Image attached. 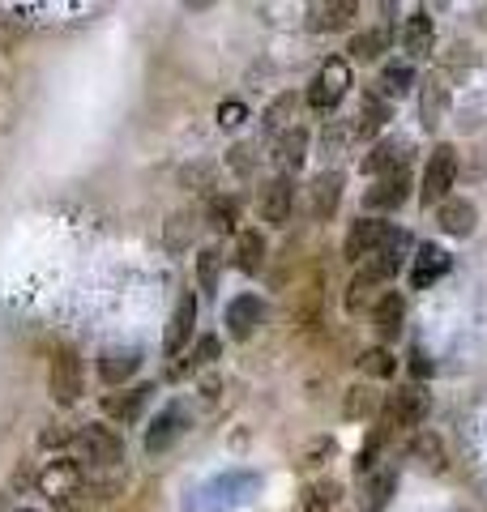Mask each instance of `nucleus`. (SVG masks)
<instances>
[{
  "label": "nucleus",
  "instance_id": "nucleus-1",
  "mask_svg": "<svg viewBox=\"0 0 487 512\" xmlns=\"http://www.w3.org/2000/svg\"><path fill=\"white\" fill-rule=\"evenodd\" d=\"M428 410H432V397L423 393V384H398V393H389L385 414H381V423H376L372 436L385 440L394 427H419V431H423V419H428Z\"/></svg>",
  "mask_w": 487,
  "mask_h": 512
},
{
  "label": "nucleus",
  "instance_id": "nucleus-2",
  "mask_svg": "<svg viewBox=\"0 0 487 512\" xmlns=\"http://www.w3.org/2000/svg\"><path fill=\"white\" fill-rule=\"evenodd\" d=\"M453 184H458V150H453L449 141H441V146L432 150L428 167H423V188H419L423 205H428V210L432 205H445Z\"/></svg>",
  "mask_w": 487,
  "mask_h": 512
},
{
  "label": "nucleus",
  "instance_id": "nucleus-3",
  "mask_svg": "<svg viewBox=\"0 0 487 512\" xmlns=\"http://www.w3.org/2000/svg\"><path fill=\"white\" fill-rule=\"evenodd\" d=\"M188 427H193V406H188L184 397H171V402H167L159 414H154V423L146 427V453H150V457L167 453V448L176 444Z\"/></svg>",
  "mask_w": 487,
  "mask_h": 512
},
{
  "label": "nucleus",
  "instance_id": "nucleus-4",
  "mask_svg": "<svg viewBox=\"0 0 487 512\" xmlns=\"http://www.w3.org/2000/svg\"><path fill=\"white\" fill-rule=\"evenodd\" d=\"M347 90H351V64L342 60V56H334L317 77H312V86H308V107L334 111L342 99H347Z\"/></svg>",
  "mask_w": 487,
  "mask_h": 512
},
{
  "label": "nucleus",
  "instance_id": "nucleus-5",
  "mask_svg": "<svg viewBox=\"0 0 487 512\" xmlns=\"http://www.w3.org/2000/svg\"><path fill=\"white\" fill-rule=\"evenodd\" d=\"M73 444H77V453H82V461H90V466H112V461H120V453H124V440L107 423L77 427Z\"/></svg>",
  "mask_w": 487,
  "mask_h": 512
},
{
  "label": "nucleus",
  "instance_id": "nucleus-6",
  "mask_svg": "<svg viewBox=\"0 0 487 512\" xmlns=\"http://www.w3.org/2000/svg\"><path fill=\"white\" fill-rule=\"evenodd\" d=\"M389 235H394V227H389V222H381V218H359V222H351L347 239H342V256H347L351 265L368 261V256L381 248Z\"/></svg>",
  "mask_w": 487,
  "mask_h": 512
},
{
  "label": "nucleus",
  "instance_id": "nucleus-7",
  "mask_svg": "<svg viewBox=\"0 0 487 512\" xmlns=\"http://www.w3.org/2000/svg\"><path fill=\"white\" fill-rule=\"evenodd\" d=\"M406 248H411V235H406V231H394L381 248L368 256L359 274H364L368 282H389V278H398V269H402V261H406Z\"/></svg>",
  "mask_w": 487,
  "mask_h": 512
},
{
  "label": "nucleus",
  "instance_id": "nucleus-8",
  "mask_svg": "<svg viewBox=\"0 0 487 512\" xmlns=\"http://www.w3.org/2000/svg\"><path fill=\"white\" fill-rule=\"evenodd\" d=\"M257 205H261V218L270 222V227H287L291 210H295V184H291V175H274V180H265Z\"/></svg>",
  "mask_w": 487,
  "mask_h": 512
},
{
  "label": "nucleus",
  "instance_id": "nucleus-9",
  "mask_svg": "<svg viewBox=\"0 0 487 512\" xmlns=\"http://www.w3.org/2000/svg\"><path fill=\"white\" fill-rule=\"evenodd\" d=\"M47 389H52V402L73 406L82 397V363H77L73 350H60L52 359V372H47Z\"/></svg>",
  "mask_w": 487,
  "mask_h": 512
},
{
  "label": "nucleus",
  "instance_id": "nucleus-10",
  "mask_svg": "<svg viewBox=\"0 0 487 512\" xmlns=\"http://www.w3.org/2000/svg\"><path fill=\"white\" fill-rule=\"evenodd\" d=\"M193 325H197V299H193V291H184V295L176 299V308H171V320H167V333H163V355L176 359L180 350H184V342L193 338Z\"/></svg>",
  "mask_w": 487,
  "mask_h": 512
},
{
  "label": "nucleus",
  "instance_id": "nucleus-11",
  "mask_svg": "<svg viewBox=\"0 0 487 512\" xmlns=\"http://www.w3.org/2000/svg\"><path fill=\"white\" fill-rule=\"evenodd\" d=\"M406 192H411V175H406V171L381 175V180H376L364 192V210H372V214H394L398 205L406 201Z\"/></svg>",
  "mask_w": 487,
  "mask_h": 512
},
{
  "label": "nucleus",
  "instance_id": "nucleus-12",
  "mask_svg": "<svg viewBox=\"0 0 487 512\" xmlns=\"http://www.w3.org/2000/svg\"><path fill=\"white\" fill-rule=\"evenodd\" d=\"M449 265H453V256L445 248L419 244L415 256H411V286H415V291H428L432 282H441L449 274Z\"/></svg>",
  "mask_w": 487,
  "mask_h": 512
},
{
  "label": "nucleus",
  "instance_id": "nucleus-13",
  "mask_svg": "<svg viewBox=\"0 0 487 512\" xmlns=\"http://www.w3.org/2000/svg\"><path fill=\"white\" fill-rule=\"evenodd\" d=\"M342 171H321L317 180H312V188H308V214H312V222H329L334 218V210H338V201H342Z\"/></svg>",
  "mask_w": 487,
  "mask_h": 512
},
{
  "label": "nucleus",
  "instance_id": "nucleus-14",
  "mask_svg": "<svg viewBox=\"0 0 487 512\" xmlns=\"http://www.w3.org/2000/svg\"><path fill=\"white\" fill-rule=\"evenodd\" d=\"M261 316H265V308H261L257 295H235V299L227 303V312H223L227 333H231L235 342H248V338H253L257 325H261Z\"/></svg>",
  "mask_w": 487,
  "mask_h": 512
},
{
  "label": "nucleus",
  "instance_id": "nucleus-15",
  "mask_svg": "<svg viewBox=\"0 0 487 512\" xmlns=\"http://www.w3.org/2000/svg\"><path fill=\"white\" fill-rule=\"evenodd\" d=\"M141 367V350L137 346H107L99 355V380L112 384V389H120L124 380H133Z\"/></svg>",
  "mask_w": 487,
  "mask_h": 512
},
{
  "label": "nucleus",
  "instance_id": "nucleus-16",
  "mask_svg": "<svg viewBox=\"0 0 487 512\" xmlns=\"http://www.w3.org/2000/svg\"><path fill=\"white\" fill-rule=\"evenodd\" d=\"M82 466L77 461H52L43 474H39V487L43 495H52L56 504H69V495H77V487H82Z\"/></svg>",
  "mask_w": 487,
  "mask_h": 512
},
{
  "label": "nucleus",
  "instance_id": "nucleus-17",
  "mask_svg": "<svg viewBox=\"0 0 487 512\" xmlns=\"http://www.w3.org/2000/svg\"><path fill=\"white\" fill-rule=\"evenodd\" d=\"M436 222H441L445 235L466 239L479 227V210H475V201H466V197H449L445 205H436Z\"/></svg>",
  "mask_w": 487,
  "mask_h": 512
},
{
  "label": "nucleus",
  "instance_id": "nucleus-18",
  "mask_svg": "<svg viewBox=\"0 0 487 512\" xmlns=\"http://www.w3.org/2000/svg\"><path fill=\"white\" fill-rule=\"evenodd\" d=\"M402 320H406V299L398 291H385L381 299H376V308H372V329H376V338L381 342H394L398 333H402Z\"/></svg>",
  "mask_w": 487,
  "mask_h": 512
},
{
  "label": "nucleus",
  "instance_id": "nucleus-19",
  "mask_svg": "<svg viewBox=\"0 0 487 512\" xmlns=\"http://www.w3.org/2000/svg\"><path fill=\"white\" fill-rule=\"evenodd\" d=\"M402 47L411 52L415 60H428L432 47H436V26H432V13L428 9H415L402 26Z\"/></svg>",
  "mask_w": 487,
  "mask_h": 512
},
{
  "label": "nucleus",
  "instance_id": "nucleus-20",
  "mask_svg": "<svg viewBox=\"0 0 487 512\" xmlns=\"http://www.w3.org/2000/svg\"><path fill=\"white\" fill-rule=\"evenodd\" d=\"M406 154H411V146L398 137H385V141H376V150L364 158V167L368 175H394V171H406Z\"/></svg>",
  "mask_w": 487,
  "mask_h": 512
},
{
  "label": "nucleus",
  "instance_id": "nucleus-21",
  "mask_svg": "<svg viewBox=\"0 0 487 512\" xmlns=\"http://www.w3.org/2000/svg\"><path fill=\"white\" fill-rule=\"evenodd\" d=\"M304 158H308V128L295 124V128H287V133H278V141H274V163L282 167V175L300 171Z\"/></svg>",
  "mask_w": 487,
  "mask_h": 512
},
{
  "label": "nucleus",
  "instance_id": "nucleus-22",
  "mask_svg": "<svg viewBox=\"0 0 487 512\" xmlns=\"http://www.w3.org/2000/svg\"><path fill=\"white\" fill-rule=\"evenodd\" d=\"M419 116H423V128L445 124V116H449V86H445V77H428V82H423Z\"/></svg>",
  "mask_w": 487,
  "mask_h": 512
},
{
  "label": "nucleus",
  "instance_id": "nucleus-23",
  "mask_svg": "<svg viewBox=\"0 0 487 512\" xmlns=\"http://www.w3.org/2000/svg\"><path fill=\"white\" fill-rule=\"evenodd\" d=\"M389 124V103L381 99V94L376 90H368L364 94V103H359V116H355V137H376L381 133V128Z\"/></svg>",
  "mask_w": 487,
  "mask_h": 512
},
{
  "label": "nucleus",
  "instance_id": "nucleus-24",
  "mask_svg": "<svg viewBox=\"0 0 487 512\" xmlns=\"http://www.w3.org/2000/svg\"><path fill=\"white\" fill-rule=\"evenodd\" d=\"M415 86V69L406 60H389L385 69H381V77H376V94L389 103V99H402L406 90Z\"/></svg>",
  "mask_w": 487,
  "mask_h": 512
},
{
  "label": "nucleus",
  "instance_id": "nucleus-25",
  "mask_svg": "<svg viewBox=\"0 0 487 512\" xmlns=\"http://www.w3.org/2000/svg\"><path fill=\"white\" fill-rule=\"evenodd\" d=\"M398 491V470H376L368 483H364V495H359V508L364 512H381L389 504V495Z\"/></svg>",
  "mask_w": 487,
  "mask_h": 512
},
{
  "label": "nucleus",
  "instance_id": "nucleus-26",
  "mask_svg": "<svg viewBox=\"0 0 487 512\" xmlns=\"http://www.w3.org/2000/svg\"><path fill=\"white\" fill-rule=\"evenodd\" d=\"M359 5L355 0H334V5H317L312 9V30H347L355 22Z\"/></svg>",
  "mask_w": 487,
  "mask_h": 512
},
{
  "label": "nucleus",
  "instance_id": "nucleus-27",
  "mask_svg": "<svg viewBox=\"0 0 487 512\" xmlns=\"http://www.w3.org/2000/svg\"><path fill=\"white\" fill-rule=\"evenodd\" d=\"M389 43H394V30H389V26H372V30H364V35L351 39V56L355 60H381L389 52Z\"/></svg>",
  "mask_w": 487,
  "mask_h": 512
},
{
  "label": "nucleus",
  "instance_id": "nucleus-28",
  "mask_svg": "<svg viewBox=\"0 0 487 512\" xmlns=\"http://www.w3.org/2000/svg\"><path fill=\"white\" fill-rule=\"evenodd\" d=\"M235 265H240L244 274H261V265H265L261 231H240V239H235Z\"/></svg>",
  "mask_w": 487,
  "mask_h": 512
},
{
  "label": "nucleus",
  "instance_id": "nucleus-29",
  "mask_svg": "<svg viewBox=\"0 0 487 512\" xmlns=\"http://www.w3.org/2000/svg\"><path fill=\"white\" fill-rule=\"evenodd\" d=\"M150 393H154V384H137V389H129L124 397H107V414L120 423H133L141 414V406L150 402Z\"/></svg>",
  "mask_w": 487,
  "mask_h": 512
},
{
  "label": "nucleus",
  "instance_id": "nucleus-30",
  "mask_svg": "<svg viewBox=\"0 0 487 512\" xmlns=\"http://www.w3.org/2000/svg\"><path fill=\"white\" fill-rule=\"evenodd\" d=\"M411 457L415 461H423L428 470H445V444H441V436L436 431H415V440H411Z\"/></svg>",
  "mask_w": 487,
  "mask_h": 512
},
{
  "label": "nucleus",
  "instance_id": "nucleus-31",
  "mask_svg": "<svg viewBox=\"0 0 487 512\" xmlns=\"http://www.w3.org/2000/svg\"><path fill=\"white\" fill-rule=\"evenodd\" d=\"M295 107H300V99L295 94H278V99L261 111V124L270 128V133H287V128H295Z\"/></svg>",
  "mask_w": 487,
  "mask_h": 512
},
{
  "label": "nucleus",
  "instance_id": "nucleus-32",
  "mask_svg": "<svg viewBox=\"0 0 487 512\" xmlns=\"http://www.w3.org/2000/svg\"><path fill=\"white\" fill-rule=\"evenodd\" d=\"M359 372L372 376V380H389L398 372V359H394V350H385V346H368L364 355H359Z\"/></svg>",
  "mask_w": 487,
  "mask_h": 512
},
{
  "label": "nucleus",
  "instance_id": "nucleus-33",
  "mask_svg": "<svg viewBox=\"0 0 487 512\" xmlns=\"http://www.w3.org/2000/svg\"><path fill=\"white\" fill-rule=\"evenodd\" d=\"M338 495H342V487L334 478H317V483H308V491H304V512H334Z\"/></svg>",
  "mask_w": 487,
  "mask_h": 512
},
{
  "label": "nucleus",
  "instance_id": "nucleus-34",
  "mask_svg": "<svg viewBox=\"0 0 487 512\" xmlns=\"http://www.w3.org/2000/svg\"><path fill=\"white\" fill-rule=\"evenodd\" d=\"M206 218H210V227L214 231H235V222H240V201L235 197H210V210H206Z\"/></svg>",
  "mask_w": 487,
  "mask_h": 512
},
{
  "label": "nucleus",
  "instance_id": "nucleus-35",
  "mask_svg": "<svg viewBox=\"0 0 487 512\" xmlns=\"http://www.w3.org/2000/svg\"><path fill=\"white\" fill-rule=\"evenodd\" d=\"M218 269H223V256H218V248H201L197 252V286L206 295L218 291Z\"/></svg>",
  "mask_w": 487,
  "mask_h": 512
},
{
  "label": "nucleus",
  "instance_id": "nucleus-36",
  "mask_svg": "<svg viewBox=\"0 0 487 512\" xmlns=\"http://www.w3.org/2000/svg\"><path fill=\"white\" fill-rule=\"evenodd\" d=\"M376 410V393L368 389V384H355V389H347V402H342V414L347 419H364V414Z\"/></svg>",
  "mask_w": 487,
  "mask_h": 512
},
{
  "label": "nucleus",
  "instance_id": "nucleus-37",
  "mask_svg": "<svg viewBox=\"0 0 487 512\" xmlns=\"http://www.w3.org/2000/svg\"><path fill=\"white\" fill-rule=\"evenodd\" d=\"M334 440H329V436H321V440H312L308 448H304V453H300V461H295V466H300V470H317V466H325V461L329 457H334Z\"/></svg>",
  "mask_w": 487,
  "mask_h": 512
},
{
  "label": "nucleus",
  "instance_id": "nucleus-38",
  "mask_svg": "<svg viewBox=\"0 0 487 512\" xmlns=\"http://www.w3.org/2000/svg\"><path fill=\"white\" fill-rule=\"evenodd\" d=\"M214 359H218V338H214V333H206V338L197 342V350H193V355H188L184 372H197V367H210Z\"/></svg>",
  "mask_w": 487,
  "mask_h": 512
},
{
  "label": "nucleus",
  "instance_id": "nucleus-39",
  "mask_svg": "<svg viewBox=\"0 0 487 512\" xmlns=\"http://www.w3.org/2000/svg\"><path fill=\"white\" fill-rule=\"evenodd\" d=\"M372 286H376V282H368L364 274H355V278H351V286H347V312H351V316H355V312H359V308H364V303H368Z\"/></svg>",
  "mask_w": 487,
  "mask_h": 512
},
{
  "label": "nucleus",
  "instance_id": "nucleus-40",
  "mask_svg": "<svg viewBox=\"0 0 487 512\" xmlns=\"http://www.w3.org/2000/svg\"><path fill=\"white\" fill-rule=\"evenodd\" d=\"M73 440H77V431H73L69 423H52V427H47L43 436H39L43 448H65V444H73Z\"/></svg>",
  "mask_w": 487,
  "mask_h": 512
},
{
  "label": "nucleus",
  "instance_id": "nucleus-41",
  "mask_svg": "<svg viewBox=\"0 0 487 512\" xmlns=\"http://www.w3.org/2000/svg\"><path fill=\"white\" fill-rule=\"evenodd\" d=\"M445 64H449V69H462V64L470 69V64H479V56H475V47H470V43H453L449 56H445Z\"/></svg>",
  "mask_w": 487,
  "mask_h": 512
},
{
  "label": "nucleus",
  "instance_id": "nucleus-42",
  "mask_svg": "<svg viewBox=\"0 0 487 512\" xmlns=\"http://www.w3.org/2000/svg\"><path fill=\"white\" fill-rule=\"evenodd\" d=\"M227 163L240 171V175H248V171H253V146H231L227 150Z\"/></svg>",
  "mask_w": 487,
  "mask_h": 512
},
{
  "label": "nucleus",
  "instance_id": "nucleus-43",
  "mask_svg": "<svg viewBox=\"0 0 487 512\" xmlns=\"http://www.w3.org/2000/svg\"><path fill=\"white\" fill-rule=\"evenodd\" d=\"M240 120H244V103H223V107H218V124H223V128H235Z\"/></svg>",
  "mask_w": 487,
  "mask_h": 512
},
{
  "label": "nucleus",
  "instance_id": "nucleus-44",
  "mask_svg": "<svg viewBox=\"0 0 487 512\" xmlns=\"http://www.w3.org/2000/svg\"><path fill=\"white\" fill-rule=\"evenodd\" d=\"M411 372L423 380V376H432V363H428V355H423V350H415L411 355Z\"/></svg>",
  "mask_w": 487,
  "mask_h": 512
},
{
  "label": "nucleus",
  "instance_id": "nucleus-45",
  "mask_svg": "<svg viewBox=\"0 0 487 512\" xmlns=\"http://www.w3.org/2000/svg\"><path fill=\"white\" fill-rule=\"evenodd\" d=\"M180 180H184V184H206V180H210V167H197V171L188 167V171H180Z\"/></svg>",
  "mask_w": 487,
  "mask_h": 512
},
{
  "label": "nucleus",
  "instance_id": "nucleus-46",
  "mask_svg": "<svg viewBox=\"0 0 487 512\" xmlns=\"http://www.w3.org/2000/svg\"><path fill=\"white\" fill-rule=\"evenodd\" d=\"M18 512H35V508H18Z\"/></svg>",
  "mask_w": 487,
  "mask_h": 512
}]
</instances>
